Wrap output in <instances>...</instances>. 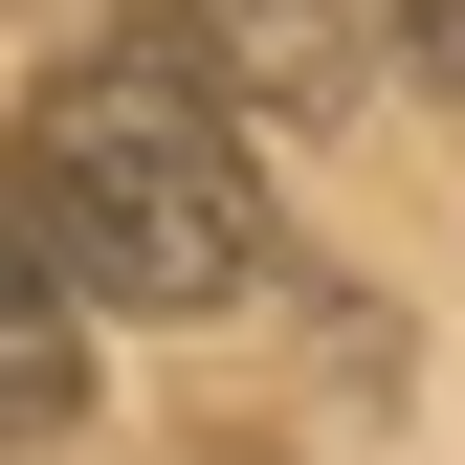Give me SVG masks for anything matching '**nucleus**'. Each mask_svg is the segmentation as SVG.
Here are the masks:
<instances>
[{
	"label": "nucleus",
	"instance_id": "obj_1",
	"mask_svg": "<svg viewBox=\"0 0 465 465\" xmlns=\"http://www.w3.org/2000/svg\"><path fill=\"white\" fill-rule=\"evenodd\" d=\"M0 244L67 311H222L266 266V155H244L222 89H178L155 45H111V67H67L0 134Z\"/></svg>",
	"mask_w": 465,
	"mask_h": 465
},
{
	"label": "nucleus",
	"instance_id": "obj_2",
	"mask_svg": "<svg viewBox=\"0 0 465 465\" xmlns=\"http://www.w3.org/2000/svg\"><path fill=\"white\" fill-rule=\"evenodd\" d=\"M155 67H178V89H244V111H332V89H355V23H332V0H178Z\"/></svg>",
	"mask_w": 465,
	"mask_h": 465
},
{
	"label": "nucleus",
	"instance_id": "obj_3",
	"mask_svg": "<svg viewBox=\"0 0 465 465\" xmlns=\"http://www.w3.org/2000/svg\"><path fill=\"white\" fill-rule=\"evenodd\" d=\"M45 421H89V311L0 244V443H45Z\"/></svg>",
	"mask_w": 465,
	"mask_h": 465
},
{
	"label": "nucleus",
	"instance_id": "obj_4",
	"mask_svg": "<svg viewBox=\"0 0 465 465\" xmlns=\"http://www.w3.org/2000/svg\"><path fill=\"white\" fill-rule=\"evenodd\" d=\"M332 23H355L377 67H421V89H465V0H332Z\"/></svg>",
	"mask_w": 465,
	"mask_h": 465
}]
</instances>
